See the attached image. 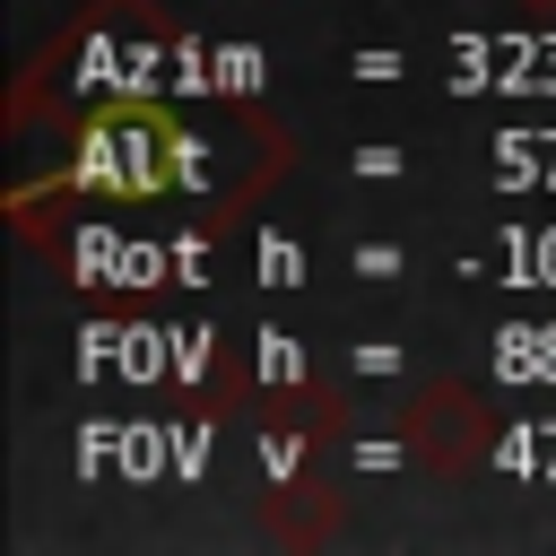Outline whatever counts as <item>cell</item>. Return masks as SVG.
<instances>
[{"label":"cell","mask_w":556,"mask_h":556,"mask_svg":"<svg viewBox=\"0 0 556 556\" xmlns=\"http://www.w3.org/2000/svg\"><path fill=\"white\" fill-rule=\"evenodd\" d=\"M156 130L148 122H104L96 139H87V156H78V174L87 182H156Z\"/></svg>","instance_id":"1"}]
</instances>
